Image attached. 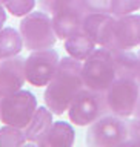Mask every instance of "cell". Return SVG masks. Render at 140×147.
Returning <instances> with one entry per match:
<instances>
[{
    "label": "cell",
    "mask_w": 140,
    "mask_h": 147,
    "mask_svg": "<svg viewBox=\"0 0 140 147\" xmlns=\"http://www.w3.org/2000/svg\"><path fill=\"white\" fill-rule=\"evenodd\" d=\"M5 2H6V0H0V3H5Z\"/></svg>",
    "instance_id": "obj_26"
},
{
    "label": "cell",
    "mask_w": 140,
    "mask_h": 147,
    "mask_svg": "<svg viewBox=\"0 0 140 147\" xmlns=\"http://www.w3.org/2000/svg\"><path fill=\"white\" fill-rule=\"evenodd\" d=\"M86 12H109L111 0H82Z\"/></svg>",
    "instance_id": "obj_21"
},
{
    "label": "cell",
    "mask_w": 140,
    "mask_h": 147,
    "mask_svg": "<svg viewBox=\"0 0 140 147\" xmlns=\"http://www.w3.org/2000/svg\"><path fill=\"white\" fill-rule=\"evenodd\" d=\"M74 142V130L68 123H54L46 135L37 142L43 147H69Z\"/></svg>",
    "instance_id": "obj_13"
},
{
    "label": "cell",
    "mask_w": 140,
    "mask_h": 147,
    "mask_svg": "<svg viewBox=\"0 0 140 147\" xmlns=\"http://www.w3.org/2000/svg\"><path fill=\"white\" fill-rule=\"evenodd\" d=\"M114 55L109 48L94 51L83 64V81L88 89L105 94L115 80Z\"/></svg>",
    "instance_id": "obj_3"
},
{
    "label": "cell",
    "mask_w": 140,
    "mask_h": 147,
    "mask_svg": "<svg viewBox=\"0 0 140 147\" xmlns=\"http://www.w3.org/2000/svg\"><path fill=\"white\" fill-rule=\"evenodd\" d=\"M114 55L115 77L117 78H134L137 77L139 69V55L129 49H111Z\"/></svg>",
    "instance_id": "obj_15"
},
{
    "label": "cell",
    "mask_w": 140,
    "mask_h": 147,
    "mask_svg": "<svg viewBox=\"0 0 140 147\" xmlns=\"http://www.w3.org/2000/svg\"><path fill=\"white\" fill-rule=\"evenodd\" d=\"M140 9V0H111V14L115 17L128 16Z\"/></svg>",
    "instance_id": "obj_19"
},
{
    "label": "cell",
    "mask_w": 140,
    "mask_h": 147,
    "mask_svg": "<svg viewBox=\"0 0 140 147\" xmlns=\"http://www.w3.org/2000/svg\"><path fill=\"white\" fill-rule=\"evenodd\" d=\"M128 135L129 129L126 121L106 115L92 123L86 133V142L94 147L128 146Z\"/></svg>",
    "instance_id": "obj_6"
},
{
    "label": "cell",
    "mask_w": 140,
    "mask_h": 147,
    "mask_svg": "<svg viewBox=\"0 0 140 147\" xmlns=\"http://www.w3.org/2000/svg\"><path fill=\"white\" fill-rule=\"evenodd\" d=\"M59 55L53 49L34 51L25 60V77L32 86H48L59 67Z\"/></svg>",
    "instance_id": "obj_9"
},
{
    "label": "cell",
    "mask_w": 140,
    "mask_h": 147,
    "mask_svg": "<svg viewBox=\"0 0 140 147\" xmlns=\"http://www.w3.org/2000/svg\"><path fill=\"white\" fill-rule=\"evenodd\" d=\"M53 126V113L46 107H39L36 110L34 117L29 121V124L25 127V136L26 141L39 142L46 135L49 127Z\"/></svg>",
    "instance_id": "obj_14"
},
{
    "label": "cell",
    "mask_w": 140,
    "mask_h": 147,
    "mask_svg": "<svg viewBox=\"0 0 140 147\" xmlns=\"http://www.w3.org/2000/svg\"><path fill=\"white\" fill-rule=\"evenodd\" d=\"M40 6L53 14V26L59 38L71 37L83 29L86 11L82 0H40Z\"/></svg>",
    "instance_id": "obj_2"
},
{
    "label": "cell",
    "mask_w": 140,
    "mask_h": 147,
    "mask_svg": "<svg viewBox=\"0 0 140 147\" xmlns=\"http://www.w3.org/2000/svg\"><path fill=\"white\" fill-rule=\"evenodd\" d=\"M115 20L108 12H88L83 20V31L96 45L111 48L114 41Z\"/></svg>",
    "instance_id": "obj_10"
},
{
    "label": "cell",
    "mask_w": 140,
    "mask_h": 147,
    "mask_svg": "<svg viewBox=\"0 0 140 147\" xmlns=\"http://www.w3.org/2000/svg\"><path fill=\"white\" fill-rule=\"evenodd\" d=\"M140 45V16H123L115 20L114 41L109 49H132Z\"/></svg>",
    "instance_id": "obj_12"
},
{
    "label": "cell",
    "mask_w": 140,
    "mask_h": 147,
    "mask_svg": "<svg viewBox=\"0 0 140 147\" xmlns=\"http://www.w3.org/2000/svg\"><path fill=\"white\" fill-rule=\"evenodd\" d=\"M22 48L23 38L16 29H12V28L0 29V60H6L17 55Z\"/></svg>",
    "instance_id": "obj_17"
},
{
    "label": "cell",
    "mask_w": 140,
    "mask_h": 147,
    "mask_svg": "<svg viewBox=\"0 0 140 147\" xmlns=\"http://www.w3.org/2000/svg\"><path fill=\"white\" fill-rule=\"evenodd\" d=\"M5 20H6V12H5V9L2 8V5H0V29H2Z\"/></svg>",
    "instance_id": "obj_23"
},
{
    "label": "cell",
    "mask_w": 140,
    "mask_h": 147,
    "mask_svg": "<svg viewBox=\"0 0 140 147\" xmlns=\"http://www.w3.org/2000/svg\"><path fill=\"white\" fill-rule=\"evenodd\" d=\"M94 48H96V43L83 29L80 32H77V34L68 37L66 41H65L66 52L72 58H77V60H86L94 52Z\"/></svg>",
    "instance_id": "obj_16"
},
{
    "label": "cell",
    "mask_w": 140,
    "mask_h": 147,
    "mask_svg": "<svg viewBox=\"0 0 140 147\" xmlns=\"http://www.w3.org/2000/svg\"><path fill=\"white\" fill-rule=\"evenodd\" d=\"M137 83L140 84V52H139V69H137V77H136Z\"/></svg>",
    "instance_id": "obj_25"
},
{
    "label": "cell",
    "mask_w": 140,
    "mask_h": 147,
    "mask_svg": "<svg viewBox=\"0 0 140 147\" xmlns=\"http://www.w3.org/2000/svg\"><path fill=\"white\" fill-rule=\"evenodd\" d=\"M25 60L11 57L0 63V98L20 90L25 83Z\"/></svg>",
    "instance_id": "obj_11"
},
{
    "label": "cell",
    "mask_w": 140,
    "mask_h": 147,
    "mask_svg": "<svg viewBox=\"0 0 140 147\" xmlns=\"http://www.w3.org/2000/svg\"><path fill=\"white\" fill-rule=\"evenodd\" d=\"M134 117L140 119V95H139V100H137V104H136V110H134Z\"/></svg>",
    "instance_id": "obj_24"
},
{
    "label": "cell",
    "mask_w": 140,
    "mask_h": 147,
    "mask_svg": "<svg viewBox=\"0 0 140 147\" xmlns=\"http://www.w3.org/2000/svg\"><path fill=\"white\" fill-rule=\"evenodd\" d=\"M37 110L36 96L28 90H17L0 101V119L14 127H26Z\"/></svg>",
    "instance_id": "obj_5"
},
{
    "label": "cell",
    "mask_w": 140,
    "mask_h": 147,
    "mask_svg": "<svg viewBox=\"0 0 140 147\" xmlns=\"http://www.w3.org/2000/svg\"><path fill=\"white\" fill-rule=\"evenodd\" d=\"M5 5H6V9L12 16L22 17L32 11V8L36 5V0H6Z\"/></svg>",
    "instance_id": "obj_20"
},
{
    "label": "cell",
    "mask_w": 140,
    "mask_h": 147,
    "mask_svg": "<svg viewBox=\"0 0 140 147\" xmlns=\"http://www.w3.org/2000/svg\"><path fill=\"white\" fill-rule=\"evenodd\" d=\"M106 96L92 89H82L69 104V119L77 126H86L97 121L108 112Z\"/></svg>",
    "instance_id": "obj_7"
},
{
    "label": "cell",
    "mask_w": 140,
    "mask_h": 147,
    "mask_svg": "<svg viewBox=\"0 0 140 147\" xmlns=\"http://www.w3.org/2000/svg\"><path fill=\"white\" fill-rule=\"evenodd\" d=\"M26 141L25 132L20 130V127L8 126L0 129V147H16L22 146Z\"/></svg>",
    "instance_id": "obj_18"
},
{
    "label": "cell",
    "mask_w": 140,
    "mask_h": 147,
    "mask_svg": "<svg viewBox=\"0 0 140 147\" xmlns=\"http://www.w3.org/2000/svg\"><path fill=\"white\" fill-rule=\"evenodd\" d=\"M20 35L23 45L29 51L49 49L57 40L53 26V18L45 12H29L20 23Z\"/></svg>",
    "instance_id": "obj_4"
},
{
    "label": "cell",
    "mask_w": 140,
    "mask_h": 147,
    "mask_svg": "<svg viewBox=\"0 0 140 147\" xmlns=\"http://www.w3.org/2000/svg\"><path fill=\"white\" fill-rule=\"evenodd\" d=\"M83 66L80 60L72 57L60 60L57 71L45 92V103L48 109L55 115H62L83 89Z\"/></svg>",
    "instance_id": "obj_1"
},
{
    "label": "cell",
    "mask_w": 140,
    "mask_h": 147,
    "mask_svg": "<svg viewBox=\"0 0 140 147\" xmlns=\"http://www.w3.org/2000/svg\"><path fill=\"white\" fill-rule=\"evenodd\" d=\"M139 95L140 84L134 78H115L109 89L105 92L108 107L117 117L134 115Z\"/></svg>",
    "instance_id": "obj_8"
},
{
    "label": "cell",
    "mask_w": 140,
    "mask_h": 147,
    "mask_svg": "<svg viewBox=\"0 0 140 147\" xmlns=\"http://www.w3.org/2000/svg\"><path fill=\"white\" fill-rule=\"evenodd\" d=\"M128 146H140V119L136 118L134 121L128 123Z\"/></svg>",
    "instance_id": "obj_22"
}]
</instances>
